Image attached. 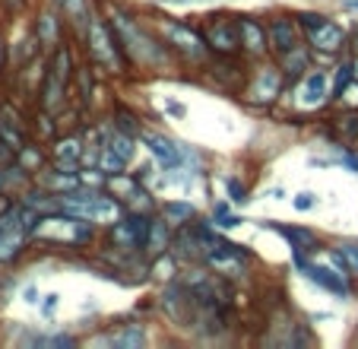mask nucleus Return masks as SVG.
Returning <instances> with one entry per match:
<instances>
[{
  "mask_svg": "<svg viewBox=\"0 0 358 349\" xmlns=\"http://www.w3.org/2000/svg\"><path fill=\"white\" fill-rule=\"evenodd\" d=\"M355 74H358V57H355Z\"/></svg>",
  "mask_w": 358,
  "mask_h": 349,
  "instance_id": "nucleus-41",
  "label": "nucleus"
},
{
  "mask_svg": "<svg viewBox=\"0 0 358 349\" xmlns=\"http://www.w3.org/2000/svg\"><path fill=\"white\" fill-rule=\"evenodd\" d=\"M159 213H162L171 226H187V222L196 219V207L194 203H187V200H169V203L159 207Z\"/></svg>",
  "mask_w": 358,
  "mask_h": 349,
  "instance_id": "nucleus-23",
  "label": "nucleus"
},
{
  "mask_svg": "<svg viewBox=\"0 0 358 349\" xmlns=\"http://www.w3.org/2000/svg\"><path fill=\"white\" fill-rule=\"evenodd\" d=\"M238 20V39H241V54L248 61H264L270 57V41H266V22L257 16H235Z\"/></svg>",
  "mask_w": 358,
  "mask_h": 349,
  "instance_id": "nucleus-11",
  "label": "nucleus"
},
{
  "mask_svg": "<svg viewBox=\"0 0 358 349\" xmlns=\"http://www.w3.org/2000/svg\"><path fill=\"white\" fill-rule=\"evenodd\" d=\"M149 343V330L143 327V324H115L111 330H105V334L92 336L89 340V346H115V349H143Z\"/></svg>",
  "mask_w": 358,
  "mask_h": 349,
  "instance_id": "nucleus-12",
  "label": "nucleus"
},
{
  "mask_svg": "<svg viewBox=\"0 0 358 349\" xmlns=\"http://www.w3.org/2000/svg\"><path fill=\"white\" fill-rule=\"evenodd\" d=\"M352 80H358L355 74V61H343L336 70H330V83H333V99H339V93H343L345 86H349Z\"/></svg>",
  "mask_w": 358,
  "mask_h": 349,
  "instance_id": "nucleus-27",
  "label": "nucleus"
},
{
  "mask_svg": "<svg viewBox=\"0 0 358 349\" xmlns=\"http://www.w3.org/2000/svg\"><path fill=\"white\" fill-rule=\"evenodd\" d=\"M108 22L115 29L117 45H121L130 70H136V74H162V70L181 67L178 57L171 54V48L162 41V35L152 29V22H143L140 16L127 13L121 7L108 10Z\"/></svg>",
  "mask_w": 358,
  "mask_h": 349,
  "instance_id": "nucleus-1",
  "label": "nucleus"
},
{
  "mask_svg": "<svg viewBox=\"0 0 358 349\" xmlns=\"http://www.w3.org/2000/svg\"><path fill=\"white\" fill-rule=\"evenodd\" d=\"M171 238H175V226L165 219L162 213L149 216V228H146V245H143V254L146 257H159L171 248Z\"/></svg>",
  "mask_w": 358,
  "mask_h": 349,
  "instance_id": "nucleus-17",
  "label": "nucleus"
},
{
  "mask_svg": "<svg viewBox=\"0 0 358 349\" xmlns=\"http://www.w3.org/2000/svg\"><path fill=\"white\" fill-rule=\"evenodd\" d=\"M304 41L311 45V51H320V54H339L345 45H349V35H345L343 26H336L333 20H327L324 26L311 29L304 35Z\"/></svg>",
  "mask_w": 358,
  "mask_h": 349,
  "instance_id": "nucleus-15",
  "label": "nucleus"
},
{
  "mask_svg": "<svg viewBox=\"0 0 358 349\" xmlns=\"http://www.w3.org/2000/svg\"><path fill=\"white\" fill-rule=\"evenodd\" d=\"M165 111H169L171 118H184V114H187V108H184L181 102H165Z\"/></svg>",
  "mask_w": 358,
  "mask_h": 349,
  "instance_id": "nucleus-35",
  "label": "nucleus"
},
{
  "mask_svg": "<svg viewBox=\"0 0 358 349\" xmlns=\"http://www.w3.org/2000/svg\"><path fill=\"white\" fill-rule=\"evenodd\" d=\"M55 7L61 10V16L70 22V26L76 29V35H86V29H89V20H92V4L89 0H55Z\"/></svg>",
  "mask_w": 358,
  "mask_h": 349,
  "instance_id": "nucleus-20",
  "label": "nucleus"
},
{
  "mask_svg": "<svg viewBox=\"0 0 358 349\" xmlns=\"http://www.w3.org/2000/svg\"><path fill=\"white\" fill-rule=\"evenodd\" d=\"M285 74L276 64V57H264V61H250V70L244 76L241 95L248 105L254 108H270L285 95Z\"/></svg>",
  "mask_w": 358,
  "mask_h": 349,
  "instance_id": "nucleus-3",
  "label": "nucleus"
},
{
  "mask_svg": "<svg viewBox=\"0 0 358 349\" xmlns=\"http://www.w3.org/2000/svg\"><path fill=\"white\" fill-rule=\"evenodd\" d=\"M29 130H35L38 143H51L57 137V114L38 108V111H35V121H29Z\"/></svg>",
  "mask_w": 358,
  "mask_h": 349,
  "instance_id": "nucleus-25",
  "label": "nucleus"
},
{
  "mask_svg": "<svg viewBox=\"0 0 358 349\" xmlns=\"http://www.w3.org/2000/svg\"><path fill=\"white\" fill-rule=\"evenodd\" d=\"M0 232H3V228H0Z\"/></svg>",
  "mask_w": 358,
  "mask_h": 349,
  "instance_id": "nucleus-42",
  "label": "nucleus"
},
{
  "mask_svg": "<svg viewBox=\"0 0 358 349\" xmlns=\"http://www.w3.org/2000/svg\"><path fill=\"white\" fill-rule=\"evenodd\" d=\"M339 254H343L345 267H349V273L358 276V242H339Z\"/></svg>",
  "mask_w": 358,
  "mask_h": 349,
  "instance_id": "nucleus-31",
  "label": "nucleus"
},
{
  "mask_svg": "<svg viewBox=\"0 0 358 349\" xmlns=\"http://www.w3.org/2000/svg\"><path fill=\"white\" fill-rule=\"evenodd\" d=\"M80 41H83V51H86V57H89V64H92L95 74L124 76L130 70L127 57H124L121 45H117L115 29H111V22H108V16L92 13L86 35H83Z\"/></svg>",
  "mask_w": 358,
  "mask_h": 349,
  "instance_id": "nucleus-2",
  "label": "nucleus"
},
{
  "mask_svg": "<svg viewBox=\"0 0 358 349\" xmlns=\"http://www.w3.org/2000/svg\"><path fill=\"white\" fill-rule=\"evenodd\" d=\"M314 203H317V200H314L311 191H301V194L295 197V210H301V213H304V210H314Z\"/></svg>",
  "mask_w": 358,
  "mask_h": 349,
  "instance_id": "nucleus-34",
  "label": "nucleus"
},
{
  "mask_svg": "<svg viewBox=\"0 0 358 349\" xmlns=\"http://www.w3.org/2000/svg\"><path fill=\"white\" fill-rule=\"evenodd\" d=\"M143 143H146V149L152 153V159L159 162L162 168H169V172H175V168L184 165V143H175L169 140L165 134H156V130H146L143 134Z\"/></svg>",
  "mask_w": 358,
  "mask_h": 349,
  "instance_id": "nucleus-13",
  "label": "nucleus"
},
{
  "mask_svg": "<svg viewBox=\"0 0 358 349\" xmlns=\"http://www.w3.org/2000/svg\"><path fill=\"white\" fill-rule=\"evenodd\" d=\"M345 7H349V10H358V0H345Z\"/></svg>",
  "mask_w": 358,
  "mask_h": 349,
  "instance_id": "nucleus-40",
  "label": "nucleus"
},
{
  "mask_svg": "<svg viewBox=\"0 0 358 349\" xmlns=\"http://www.w3.org/2000/svg\"><path fill=\"white\" fill-rule=\"evenodd\" d=\"M295 20H298V26H301V32L308 35V32H311V29L324 26V22L330 20V16H327V13H317V10H298V13H295Z\"/></svg>",
  "mask_w": 358,
  "mask_h": 349,
  "instance_id": "nucleus-29",
  "label": "nucleus"
},
{
  "mask_svg": "<svg viewBox=\"0 0 358 349\" xmlns=\"http://www.w3.org/2000/svg\"><path fill=\"white\" fill-rule=\"evenodd\" d=\"M10 203H13V200H10L7 194H0V216H3V213H7V210H10Z\"/></svg>",
  "mask_w": 358,
  "mask_h": 349,
  "instance_id": "nucleus-39",
  "label": "nucleus"
},
{
  "mask_svg": "<svg viewBox=\"0 0 358 349\" xmlns=\"http://www.w3.org/2000/svg\"><path fill=\"white\" fill-rule=\"evenodd\" d=\"M333 130L349 143L352 149L358 146V108H345L343 114H336V121H333Z\"/></svg>",
  "mask_w": 358,
  "mask_h": 349,
  "instance_id": "nucleus-24",
  "label": "nucleus"
},
{
  "mask_svg": "<svg viewBox=\"0 0 358 349\" xmlns=\"http://www.w3.org/2000/svg\"><path fill=\"white\" fill-rule=\"evenodd\" d=\"M32 29H35V35H38V48H45V51H55V48L64 41V20H61V10L41 7L38 13H35Z\"/></svg>",
  "mask_w": 358,
  "mask_h": 349,
  "instance_id": "nucleus-14",
  "label": "nucleus"
},
{
  "mask_svg": "<svg viewBox=\"0 0 358 349\" xmlns=\"http://www.w3.org/2000/svg\"><path fill=\"white\" fill-rule=\"evenodd\" d=\"M266 228L279 232V235L289 242L292 251H317L320 248L317 232H314V228H308V226H279V222H266Z\"/></svg>",
  "mask_w": 358,
  "mask_h": 349,
  "instance_id": "nucleus-18",
  "label": "nucleus"
},
{
  "mask_svg": "<svg viewBox=\"0 0 358 349\" xmlns=\"http://www.w3.org/2000/svg\"><path fill=\"white\" fill-rule=\"evenodd\" d=\"M105 191L115 194L127 210H143V213L156 210V200L149 197V191L143 188V182L136 178V174H127V172L105 174Z\"/></svg>",
  "mask_w": 358,
  "mask_h": 349,
  "instance_id": "nucleus-8",
  "label": "nucleus"
},
{
  "mask_svg": "<svg viewBox=\"0 0 358 349\" xmlns=\"http://www.w3.org/2000/svg\"><path fill=\"white\" fill-rule=\"evenodd\" d=\"M111 128L136 137V134H140V114L130 111V108H124V105H117V108H115V114H111Z\"/></svg>",
  "mask_w": 358,
  "mask_h": 349,
  "instance_id": "nucleus-26",
  "label": "nucleus"
},
{
  "mask_svg": "<svg viewBox=\"0 0 358 349\" xmlns=\"http://www.w3.org/2000/svg\"><path fill=\"white\" fill-rule=\"evenodd\" d=\"M149 216L152 213H143V210H124L108 228V245L117 251H130V254H140L143 245H146V228H149Z\"/></svg>",
  "mask_w": 358,
  "mask_h": 349,
  "instance_id": "nucleus-7",
  "label": "nucleus"
},
{
  "mask_svg": "<svg viewBox=\"0 0 358 349\" xmlns=\"http://www.w3.org/2000/svg\"><path fill=\"white\" fill-rule=\"evenodd\" d=\"M16 162H20L29 174H38L41 168L51 162V153H45V146H41V143H26L22 149H16Z\"/></svg>",
  "mask_w": 358,
  "mask_h": 349,
  "instance_id": "nucleus-22",
  "label": "nucleus"
},
{
  "mask_svg": "<svg viewBox=\"0 0 358 349\" xmlns=\"http://www.w3.org/2000/svg\"><path fill=\"white\" fill-rule=\"evenodd\" d=\"M196 29L203 32V41H206L210 54H216V57H238V54H241V39H238L235 16H229V13L203 16V22Z\"/></svg>",
  "mask_w": 358,
  "mask_h": 349,
  "instance_id": "nucleus-6",
  "label": "nucleus"
},
{
  "mask_svg": "<svg viewBox=\"0 0 358 349\" xmlns=\"http://www.w3.org/2000/svg\"><path fill=\"white\" fill-rule=\"evenodd\" d=\"M57 299H61V296H57V292H51V296H45V302H41V315H51V311L57 308Z\"/></svg>",
  "mask_w": 358,
  "mask_h": 349,
  "instance_id": "nucleus-36",
  "label": "nucleus"
},
{
  "mask_svg": "<svg viewBox=\"0 0 358 349\" xmlns=\"http://www.w3.org/2000/svg\"><path fill=\"white\" fill-rule=\"evenodd\" d=\"M289 102L295 111L301 114H311V111H324L333 99V83H330V74L327 70H317L311 67L304 76L292 80V89H289Z\"/></svg>",
  "mask_w": 358,
  "mask_h": 349,
  "instance_id": "nucleus-5",
  "label": "nucleus"
},
{
  "mask_svg": "<svg viewBox=\"0 0 358 349\" xmlns=\"http://www.w3.org/2000/svg\"><path fill=\"white\" fill-rule=\"evenodd\" d=\"M225 194H229V200L238 203V207H244V203L250 200L248 184H244L241 178H235V174H225Z\"/></svg>",
  "mask_w": 358,
  "mask_h": 349,
  "instance_id": "nucleus-28",
  "label": "nucleus"
},
{
  "mask_svg": "<svg viewBox=\"0 0 358 349\" xmlns=\"http://www.w3.org/2000/svg\"><path fill=\"white\" fill-rule=\"evenodd\" d=\"M276 64L282 67V74H285V80H298V76H304L308 70L314 67L311 64V45H295V48H289L285 54H279L276 57Z\"/></svg>",
  "mask_w": 358,
  "mask_h": 349,
  "instance_id": "nucleus-19",
  "label": "nucleus"
},
{
  "mask_svg": "<svg viewBox=\"0 0 358 349\" xmlns=\"http://www.w3.org/2000/svg\"><path fill=\"white\" fill-rule=\"evenodd\" d=\"M86 137L83 134H64L51 140V159H83L86 153Z\"/></svg>",
  "mask_w": 358,
  "mask_h": 349,
  "instance_id": "nucleus-21",
  "label": "nucleus"
},
{
  "mask_svg": "<svg viewBox=\"0 0 358 349\" xmlns=\"http://www.w3.org/2000/svg\"><path fill=\"white\" fill-rule=\"evenodd\" d=\"M70 86L67 83H61L51 70H45V76H41V83H38V108H45V111H51V114H61L64 108L70 105Z\"/></svg>",
  "mask_w": 358,
  "mask_h": 349,
  "instance_id": "nucleus-16",
  "label": "nucleus"
},
{
  "mask_svg": "<svg viewBox=\"0 0 358 349\" xmlns=\"http://www.w3.org/2000/svg\"><path fill=\"white\" fill-rule=\"evenodd\" d=\"M7 57H10V45H7V39L0 35V70L7 67Z\"/></svg>",
  "mask_w": 358,
  "mask_h": 349,
  "instance_id": "nucleus-37",
  "label": "nucleus"
},
{
  "mask_svg": "<svg viewBox=\"0 0 358 349\" xmlns=\"http://www.w3.org/2000/svg\"><path fill=\"white\" fill-rule=\"evenodd\" d=\"M38 346H64V349H76L80 346V340L76 336H70V334H55V336H38Z\"/></svg>",
  "mask_w": 358,
  "mask_h": 349,
  "instance_id": "nucleus-32",
  "label": "nucleus"
},
{
  "mask_svg": "<svg viewBox=\"0 0 358 349\" xmlns=\"http://www.w3.org/2000/svg\"><path fill=\"white\" fill-rule=\"evenodd\" d=\"M292 254H295V267L301 270L314 286H320L324 292H333L336 299L352 296V286H349V280H345L349 273H343V270H330V267H324V264H311L308 257H304V251H292Z\"/></svg>",
  "mask_w": 358,
  "mask_h": 349,
  "instance_id": "nucleus-9",
  "label": "nucleus"
},
{
  "mask_svg": "<svg viewBox=\"0 0 358 349\" xmlns=\"http://www.w3.org/2000/svg\"><path fill=\"white\" fill-rule=\"evenodd\" d=\"M266 41H270V57H279L285 54L289 48L301 45L304 41V32L298 26L295 13H273L266 20Z\"/></svg>",
  "mask_w": 358,
  "mask_h": 349,
  "instance_id": "nucleus-10",
  "label": "nucleus"
},
{
  "mask_svg": "<svg viewBox=\"0 0 358 349\" xmlns=\"http://www.w3.org/2000/svg\"><path fill=\"white\" fill-rule=\"evenodd\" d=\"M0 194H10L7 191V165L0 162Z\"/></svg>",
  "mask_w": 358,
  "mask_h": 349,
  "instance_id": "nucleus-38",
  "label": "nucleus"
},
{
  "mask_svg": "<svg viewBox=\"0 0 358 349\" xmlns=\"http://www.w3.org/2000/svg\"><path fill=\"white\" fill-rule=\"evenodd\" d=\"M336 102H343V108H358V80H352L349 86L339 93Z\"/></svg>",
  "mask_w": 358,
  "mask_h": 349,
  "instance_id": "nucleus-33",
  "label": "nucleus"
},
{
  "mask_svg": "<svg viewBox=\"0 0 358 349\" xmlns=\"http://www.w3.org/2000/svg\"><path fill=\"white\" fill-rule=\"evenodd\" d=\"M156 32L162 35V41L171 48L178 64H206L210 61V48L203 41V32L196 26H190V22L156 16Z\"/></svg>",
  "mask_w": 358,
  "mask_h": 349,
  "instance_id": "nucleus-4",
  "label": "nucleus"
},
{
  "mask_svg": "<svg viewBox=\"0 0 358 349\" xmlns=\"http://www.w3.org/2000/svg\"><path fill=\"white\" fill-rule=\"evenodd\" d=\"M213 222H216L219 228H238L241 226V216L231 213L229 203H216V210H213Z\"/></svg>",
  "mask_w": 358,
  "mask_h": 349,
  "instance_id": "nucleus-30",
  "label": "nucleus"
}]
</instances>
